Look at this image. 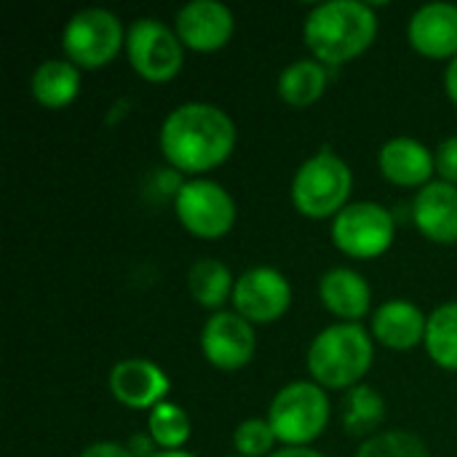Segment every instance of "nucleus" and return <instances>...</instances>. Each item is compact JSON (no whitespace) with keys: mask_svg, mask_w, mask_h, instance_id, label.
<instances>
[{"mask_svg":"<svg viewBox=\"0 0 457 457\" xmlns=\"http://www.w3.org/2000/svg\"><path fill=\"white\" fill-rule=\"evenodd\" d=\"M351 190H353L351 166L340 155L321 150L297 169L289 193H292L295 209L303 217L335 220L348 206Z\"/></svg>","mask_w":457,"mask_h":457,"instance_id":"nucleus-4","label":"nucleus"},{"mask_svg":"<svg viewBox=\"0 0 457 457\" xmlns=\"http://www.w3.org/2000/svg\"><path fill=\"white\" fill-rule=\"evenodd\" d=\"M423 345L436 367L447 372H457V300L439 305L428 316Z\"/></svg>","mask_w":457,"mask_h":457,"instance_id":"nucleus-23","label":"nucleus"},{"mask_svg":"<svg viewBox=\"0 0 457 457\" xmlns=\"http://www.w3.org/2000/svg\"><path fill=\"white\" fill-rule=\"evenodd\" d=\"M378 35V16L370 3L329 0L305 16L303 37L321 64H345L361 56Z\"/></svg>","mask_w":457,"mask_h":457,"instance_id":"nucleus-2","label":"nucleus"},{"mask_svg":"<svg viewBox=\"0 0 457 457\" xmlns=\"http://www.w3.org/2000/svg\"><path fill=\"white\" fill-rule=\"evenodd\" d=\"M319 297L324 308L345 324H356L359 319H364L372 305V289L367 278L351 268L327 270L319 281Z\"/></svg>","mask_w":457,"mask_h":457,"instance_id":"nucleus-18","label":"nucleus"},{"mask_svg":"<svg viewBox=\"0 0 457 457\" xmlns=\"http://www.w3.org/2000/svg\"><path fill=\"white\" fill-rule=\"evenodd\" d=\"M415 228L434 244H457V185L428 182L412 201Z\"/></svg>","mask_w":457,"mask_h":457,"instance_id":"nucleus-15","label":"nucleus"},{"mask_svg":"<svg viewBox=\"0 0 457 457\" xmlns=\"http://www.w3.org/2000/svg\"><path fill=\"white\" fill-rule=\"evenodd\" d=\"M327 91V67L316 59H297L278 75V96L297 110L311 107Z\"/></svg>","mask_w":457,"mask_h":457,"instance_id":"nucleus-21","label":"nucleus"},{"mask_svg":"<svg viewBox=\"0 0 457 457\" xmlns=\"http://www.w3.org/2000/svg\"><path fill=\"white\" fill-rule=\"evenodd\" d=\"M201 351L206 361L222 372L244 370L257 351L254 324H249L236 311L212 313L201 332Z\"/></svg>","mask_w":457,"mask_h":457,"instance_id":"nucleus-11","label":"nucleus"},{"mask_svg":"<svg viewBox=\"0 0 457 457\" xmlns=\"http://www.w3.org/2000/svg\"><path fill=\"white\" fill-rule=\"evenodd\" d=\"M396 222L391 212L372 201L348 204L332 220L335 246L353 260H375L386 254L394 244Z\"/></svg>","mask_w":457,"mask_h":457,"instance_id":"nucleus-9","label":"nucleus"},{"mask_svg":"<svg viewBox=\"0 0 457 457\" xmlns=\"http://www.w3.org/2000/svg\"><path fill=\"white\" fill-rule=\"evenodd\" d=\"M62 48L78 70H102L126 48V29L112 11L83 8L64 24Z\"/></svg>","mask_w":457,"mask_h":457,"instance_id":"nucleus-6","label":"nucleus"},{"mask_svg":"<svg viewBox=\"0 0 457 457\" xmlns=\"http://www.w3.org/2000/svg\"><path fill=\"white\" fill-rule=\"evenodd\" d=\"M238 142L233 118L209 102H187L171 110L161 126L158 145L171 169L204 174L222 166Z\"/></svg>","mask_w":457,"mask_h":457,"instance_id":"nucleus-1","label":"nucleus"},{"mask_svg":"<svg viewBox=\"0 0 457 457\" xmlns=\"http://www.w3.org/2000/svg\"><path fill=\"white\" fill-rule=\"evenodd\" d=\"M147 434L153 436L158 450H182L187 445L190 434H193V423H190L187 412L179 404L163 402L150 412Z\"/></svg>","mask_w":457,"mask_h":457,"instance_id":"nucleus-24","label":"nucleus"},{"mask_svg":"<svg viewBox=\"0 0 457 457\" xmlns=\"http://www.w3.org/2000/svg\"><path fill=\"white\" fill-rule=\"evenodd\" d=\"M276 434L268 423V418H249L244 420L236 434H233V445L236 453L241 457H270L273 455V445H276Z\"/></svg>","mask_w":457,"mask_h":457,"instance_id":"nucleus-26","label":"nucleus"},{"mask_svg":"<svg viewBox=\"0 0 457 457\" xmlns=\"http://www.w3.org/2000/svg\"><path fill=\"white\" fill-rule=\"evenodd\" d=\"M428 319L410 300H388L372 316V335L391 351H412L426 343Z\"/></svg>","mask_w":457,"mask_h":457,"instance_id":"nucleus-17","label":"nucleus"},{"mask_svg":"<svg viewBox=\"0 0 457 457\" xmlns=\"http://www.w3.org/2000/svg\"><path fill=\"white\" fill-rule=\"evenodd\" d=\"M356 457H431L420 436L410 431H378L364 439Z\"/></svg>","mask_w":457,"mask_h":457,"instance_id":"nucleus-25","label":"nucleus"},{"mask_svg":"<svg viewBox=\"0 0 457 457\" xmlns=\"http://www.w3.org/2000/svg\"><path fill=\"white\" fill-rule=\"evenodd\" d=\"M233 311L244 316L249 324L265 327L278 321L292 305V287L287 276L276 268H249L236 278L233 289Z\"/></svg>","mask_w":457,"mask_h":457,"instance_id":"nucleus-10","label":"nucleus"},{"mask_svg":"<svg viewBox=\"0 0 457 457\" xmlns=\"http://www.w3.org/2000/svg\"><path fill=\"white\" fill-rule=\"evenodd\" d=\"M434 163L442 182L457 185V137H447L439 142V147L434 150Z\"/></svg>","mask_w":457,"mask_h":457,"instance_id":"nucleus-27","label":"nucleus"},{"mask_svg":"<svg viewBox=\"0 0 457 457\" xmlns=\"http://www.w3.org/2000/svg\"><path fill=\"white\" fill-rule=\"evenodd\" d=\"M386 420V399L372 386H356L343 402V428L351 436H375Z\"/></svg>","mask_w":457,"mask_h":457,"instance_id":"nucleus-22","label":"nucleus"},{"mask_svg":"<svg viewBox=\"0 0 457 457\" xmlns=\"http://www.w3.org/2000/svg\"><path fill=\"white\" fill-rule=\"evenodd\" d=\"M445 88H447V96L457 104V56L445 70Z\"/></svg>","mask_w":457,"mask_h":457,"instance_id":"nucleus-29","label":"nucleus"},{"mask_svg":"<svg viewBox=\"0 0 457 457\" xmlns=\"http://www.w3.org/2000/svg\"><path fill=\"white\" fill-rule=\"evenodd\" d=\"M270 457H324L321 453L311 450V447H284V450H276Z\"/></svg>","mask_w":457,"mask_h":457,"instance_id":"nucleus-30","label":"nucleus"},{"mask_svg":"<svg viewBox=\"0 0 457 457\" xmlns=\"http://www.w3.org/2000/svg\"><path fill=\"white\" fill-rule=\"evenodd\" d=\"M410 46L428 59H455L457 56V5L455 3H428L420 5L407 24Z\"/></svg>","mask_w":457,"mask_h":457,"instance_id":"nucleus-14","label":"nucleus"},{"mask_svg":"<svg viewBox=\"0 0 457 457\" xmlns=\"http://www.w3.org/2000/svg\"><path fill=\"white\" fill-rule=\"evenodd\" d=\"M153 457H195V455H190V453H185V450H158Z\"/></svg>","mask_w":457,"mask_h":457,"instance_id":"nucleus-31","label":"nucleus"},{"mask_svg":"<svg viewBox=\"0 0 457 457\" xmlns=\"http://www.w3.org/2000/svg\"><path fill=\"white\" fill-rule=\"evenodd\" d=\"M107 388L129 410H155L166 402L171 383L166 372L150 359H123L110 370Z\"/></svg>","mask_w":457,"mask_h":457,"instance_id":"nucleus-13","label":"nucleus"},{"mask_svg":"<svg viewBox=\"0 0 457 457\" xmlns=\"http://www.w3.org/2000/svg\"><path fill=\"white\" fill-rule=\"evenodd\" d=\"M174 32L185 48L214 54L230 43L236 32V16L220 0H193L179 8L174 19Z\"/></svg>","mask_w":457,"mask_h":457,"instance_id":"nucleus-12","label":"nucleus"},{"mask_svg":"<svg viewBox=\"0 0 457 457\" xmlns=\"http://www.w3.org/2000/svg\"><path fill=\"white\" fill-rule=\"evenodd\" d=\"M29 88L40 107L64 110L80 94V70L70 59H48L35 67Z\"/></svg>","mask_w":457,"mask_h":457,"instance_id":"nucleus-19","label":"nucleus"},{"mask_svg":"<svg viewBox=\"0 0 457 457\" xmlns=\"http://www.w3.org/2000/svg\"><path fill=\"white\" fill-rule=\"evenodd\" d=\"M126 54L134 72L150 83H169L185 64V46L177 32L153 16L134 19L126 29Z\"/></svg>","mask_w":457,"mask_h":457,"instance_id":"nucleus-7","label":"nucleus"},{"mask_svg":"<svg viewBox=\"0 0 457 457\" xmlns=\"http://www.w3.org/2000/svg\"><path fill=\"white\" fill-rule=\"evenodd\" d=\"M228 457H241V455H228Z\"/></svg>","mask_w":457,"mask_h":457,"instance_id":"nucleus-32","label":"nucleus"},{"mask_svg":"<svg viewBox=\"0 0 457 457\" xmlns=\"http://www.w3.org/2000/svg\"><path fill=\"white\" fill-rule=\"evenodd\" d=\"M375 359V345L361 324H332L321 329L308 348V370L313 383L332 391L361 386Z\"/></svg>","mask_w":457,"mask_h":457,"instance_id":"nucleus-3","label":"nucleus"},{"mask_svg":"<svg viewBox=\"0 0 457 457\" xmlns=\"http://www.w3.org/2000/svg\"><path fill=\"white\" fill-rule=\"evenodd\" d=\"M80 457H134L131 450L126 445H118V442H94L88 445Z\"/></svg>","mask_w":457,"mask_h":457,"instance_id":"nucleus-28","label":"nucleus"},{"mask_svg":"<svg viewBox=\"0 0 457 457\" xmlns=\"http://www.w3.org/2000/svg\"><path fill=\"white\" fill-rule=\"evenodd\" d=\"M268 423L287 447H308L329 423V396L313 380H295L273 396Z\"/></svg>","mask_w":457,"mask_h":457,"instance_id":"nucleus-5","label":"nucleus"},{"mask_svg":"<svg viewBox=\"0 0 457 457\" xmlns=\"http://www.w3.org/2000/svg\"><path fill=\"white\" fill-rule=\"evenodd\" d=\"M233 289L236 278L230 268L214 257H204L193 262V268L187 270V292L201 308L220 313V308L233 300Z\"/></svg>","mask_w":457,"mask_h":457,"instance_id":"nucleus-20","label":"nucleus"},{"mask_svg":"<svg viewBox=\"0 0 457 457\" xmlns=\"http://www.w3.org/2000/svg\"><path fill=\"white\" fill-rule=\"evenodd\" d=\"M174 212L182 228L204 241H217L228 236L236 225L233 195L220 182L204 177H193L177 187Z\"/></svg>","mask_w":457,"mask_h":457,"instance_id":"nucleus-8","label":"nucleus"},{"mask_svg":"<svg viewBox=\"0 0 457 457\" xmlns=\"http://www.w3.org/2000/svg\"><path fill=\"white\" fill-rule=\"evenodd\" d=\"M378 166L380 174L399 187H426L436 174L434 153L412 137L388 139L378 153Z\"/></svg>","mask_w":457,"mask_h":457,"instance_id":"nucleus-16","label":"nucleus"}]
</instances>
